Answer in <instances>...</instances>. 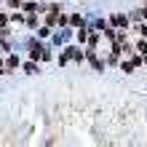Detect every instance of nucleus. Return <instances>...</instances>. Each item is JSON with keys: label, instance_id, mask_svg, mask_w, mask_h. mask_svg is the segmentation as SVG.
I'll list each match as a JSON object with an SVG mask.
<instances>
[{"label": "nucleus", "instance_id": "f257e3e1", "mask_svg": "<svg viewBox=\"0 0 147 147\" xmlns=\"http://www.w3.org/2000/svg\"><path fill=\"white\" fill-rule=\"evenodd\" d=\"M110 24H115V27H128V19H126V16H112V19H110Z\"/></svg>", "mask_w": 147, "mask_h": 147}, {"label": "nucleus", "instance_id": "f03ea898", "mask_svg": "<svg viewBox=\"0 0 147 147\" xmlns=\"http://www.w3.org/2000/svg\"><path fill=\"white\" fill-rule=\"evenodd\" d=\"M67 54H70V59H78V62L83 59V51H78L75 46H72V48H67Z\"/></svg>", "mask_w": 147, "mask_h": 147}, {"label": "nucleus", "instance_id": "7ed1b4c3", "mask_svg": "<svg viewBox=\"0 0 147 147\" xmlns=\"http://www.w3.org/2000/svg\"><path fill=\"white\" fill-rule=\"evenodd\" d=\"M24 72H27V75H35V72H40V70H38L35 62H27V64H24Z\"/></svg>", "mask_w": 147, "mask_h": 147}, {"label": "nucleus", "instance_id": "20e7f679", "mask_svg": "<svg viewBox=\"0 0 147 147\" xmlns=\"http://www.w3.org/2000/svg\"><path fill=\"white\" fill-rule=\"evenodd\" d=\"M22 8H24L27 13H35V11H40V5H38V3H24Z\"/></svg>", "mask_w": 147, "mask_h": 147}, {"label": "nucleus", "instance_id": "39448f33", "mask_svg": "<svg viewBox=\"0 0 147 147\" xmlns=\"http://www.w3.org/2000/svg\"><path fill=\"white\" fill-rule=\"evenodd\" d=\"M8 70H16V67H19V56H8Z\"/></svg>", "mask_w": 147, "mask_h": 147}, {"label": "nucleus", "instance_id": "423d86ee", "mask_svg": "<svg viewBox=\"0 0 147 147\" xmlns=\"http://www.w3.org/2000/svg\"><path fill=\"white\" fill-rule=\"evenodd\" d=\"M46 24H48V27H54V24H56V11H51V13H48V19H46Z\"/></svg>", "mask_w": 147, "mask_h": 147}, {"label": "nucleus", "instance_id": "0eeeda50", "mask_svg": "<svg viewBox=\"0 0 147 147\" xmlns=\"http://www.w3.org/2000/svg\"><path fill=\"white\" fill-rule=\"evenodd\" d=\"M134 30H136V32H139V35H142V38H147V24H136V27H134Z\"/></svg>", "mask_w": 147, "mask_h": 147}, {"label": "nucleus", "instance_id": "6e6552de", "mask_svg": "<svg viewBox=\"0 0 147 147\" xmlns=\"http://www.w3.org/2000/svg\"><path fill=\"white\" fill-rule=\"evenodd\" d=\"M70 24H75V27H80V24H83V19H80V16L75 13V16H70Z\"/></svg>", "mask_w": 147, "mask_h": 147}, {"label": "nucleus", "instance_id": "1a4fd4ad", "mask_svg": "<svg viewBox=\"0 0 147 147\" xmlns=\"http://www.w3.org/2000/svg\"><path fill=\"white\" fill-rule=\"evenodd\" d=\"M123 72H134V62H123Z\"/></svg>", "mask_w": 147, "mask_h": 147}, {"label": "nucleus", "instance_id": "9d476101", "mask_svg": "<svg viewBox=\"0 0 147 147\" xmlns=\"http://www.w3.org/2000/svg\"><path fill=\"white\" fill-rule=\"evenodd\" d=\"M5 24H8V16H5V13H0V30H3Z\"/></svg>", "mask_w": 147, "mask_h": 147}, {"label": "nucleus", "instance_id": "9b49d317", "mask_svg": "<svg viewBox=\"0 0 147 147\" xmlns=\"http://www.w3.org/2000/svg\"><path fill=\"white\" fill-rule=\"evenodd\" d=\"M8 5L11 8H22V0H8Z\"/></svg>", "mask_w": 147, "mask_h": 147}, {"label": "nucleus", "instance_id": "f8f14e48", "mask_svg": "<svg viewBox=\"0 0 147 147\" xmlns=\"http://www.w3.org/2000/svg\"><path fill=\"white\" fill-rule=\"evenodd\" d=\"M136 48H139L142 54H147V43H144V40H139V46H136Z\"/></svg>", "mask_w": 147, "mask_h": 147}, {"label": "nucleus", "instance_id": "ddd939ff", "mask_svg": "<svg viewBox=\"0 0 147 147\" xmlns=\"http://www.w3.org/2000/svg\"><path fill=\"white\" fill-rule=\"evenodd\" d=\"M0 75H5V64H3V59H0Z\"/></svg>", "mask_w": 147, "mask_h": 147}]
</instances>
